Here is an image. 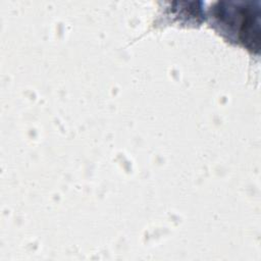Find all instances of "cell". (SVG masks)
Masks as SVG:
<instances>
[{
	"instance_id": "obj_1",
	"label": "cell",
	"mask_w": 261,
	"mask_h": 261,
	"mask_svg": "<svg viewBox=\"0 0 261 261\" xmlns=\"http://www.w3.org/2000/svg\"><path fill=\"white\" fill-rule=\"evenodd\" d=\"M216 17L221 22L233 27L239 39L248 47L258 49L259 44V9L251 5L221 3L217 8Z\"/></svg>"
}]
</instances>
